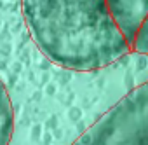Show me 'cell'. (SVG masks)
<instances>
[{
  "mask_svg": "<svg viewBox=\"0 0 148 145\" xmlns=\"http://www.w3.org/2000/svg\"><path fill=\"white\" fill-rule=\"evenodd\" d=\"M21 6L35 46L63 68L99 70L131 49L106 0H21Z\"/></svg>",
  "mask_w": 148,
  "mask_h": 145,
  "instance_id": "cell-1",
  "label": "cell"
},
{
  "mask_svg": "<svg viewBox=\"0 0 148 145\" xmlns=\"http://www.w3.org/2000/svg\"><path fill=\"white\" fill-rule=\"evenodd\" d=\"M71 145H148V81L122 96Z\"/></svg>",
  "mask_w": 148,
  "mask_h": 145,
  "instance_id": "cell-2",
  "label": "cell"
},
{
  "mask_svg": "<svg viewBox=\"0 0 148 145\" xmlns=\"http://www.w3.org/2000/svg\"><path fill=\"white\" fill-rule=\"evenodd\" d=\"M106 4L113 21L131 46L148 14V0H106Z\"/></svg>",
  "mask_w": 148,
  "mask_h": 145,
  "instance_id": "cell-3",
  "label": "cell"
},
{
  "mask_svg": "<svg viewBox=\"0 0 148 145\" xmlns=\"http://www.w3.org/2000/svg\"><path fill=\"white\" fill-rule=\"evenodd\" d=\"M14 133V108L5 84L0 79V145H9Z\"/></svg>",
  "mask_w": 148,
  "mask_h": 145,
  "instance_id": "cell-4",
  "label": "cell"
},
{
  "mask_svg": "<svg viewBox=\"0 0 148 145\" xmlns=\"http://www.w3.org/2000/svg\"><path fill=\"white\" fill-rule=\"evenodd\" d=\"M131 49L134 52H141V54H148V14L145 18V21L141 23L132 44H131Z\"/></svg>",
  "mask_w": 148,
  "mask_h": 145,
  "instance_id": "cell-5",
  "label": "cell"
}]
</instances>
